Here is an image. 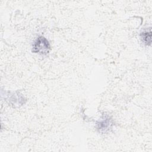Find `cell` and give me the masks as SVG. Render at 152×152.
<instances>
[{"instance_id": "6da1fadb", "label": "cell", "mask_w": 152, "mask_h": 152, "mask_svg": "<svg viewBox=\"0 0 152 152\" xmlns=\"http://www.w3.org/2000/svg\"><path fill=\"white\" fill-rule=\"evenodd\" d=\"M50 49V46L48 40L43 36H39L36 39L33 45L32 51L34 53L45 55L49 53Z\"/></svg>"}, {"instance_id": "7a4b0ae2", "label": "cell", "mask_w": 152, "mask_h": 152, "mask_svg": "<svg viewBox=\"0 0 152 152\" xmlns=\"http://www.w3.org/2000/svg\"><path fill=\"white\" fill-rule=\"evenodd\" d=\"M112 125V119L108 116H104V118L102 120L99 121L97 123V129L100 132H106L107 131L109 130L110 128H111Z\"/></svg>"}, {"instance_id": "3957f363", "label": "cell", "mask_w": 152, "mask_h": 152, "mask_svg": "<svg viewBox=\"0 0 152 152\" xmlns=\"http://www.w3.org/2000/svg\"><path fill=\"white\" fill-rule=\"evenodd\" d=\"M140 37L142 42L145 45H150L151 43V28H148L143 30L140 34Z\"/></svg>"}]
</instances>
